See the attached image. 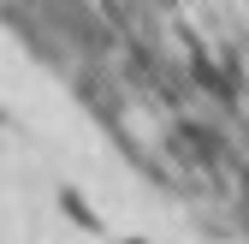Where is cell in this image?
I'll return each mask as SVG.
<instances>
[{"label":"cell","instance_id":"1","mask_svg":"<svg viewBox=\"0 0 249 244\" xmlns=\"http://www.w3.org/2000/svg\"><path fill=\"white\" fill-rule=\"evenodd\" d=\"M59 208H66V215H71L77 226H95V215L83 208V197H77V191H59Z\"/></svg>","mask_w":249,"mask_h":244},{"label":"cell","instance_id":"2","mask_svg":"<svg viewBox=\"0 0 249 244\" xmlns=\"http://www.w3.org/2000/svg\"><path fill=\"white\" fill-rule=\"evenodd\" d=\"M131 244H142V238H131Z\"/></svg>","mask_w":249,"mask_h":244}]
</instances>
